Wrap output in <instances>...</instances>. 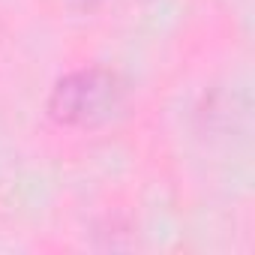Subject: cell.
Wrapping results in <instances>:
<instances>
[{"label":"cell","instance_id":"1","mask_svg":"<svg viewBox=\"0 0 255 255\" xmlns=\"http://www.w3.org/2000/svg\"><path fill=\"white\" fill-rule=\"evenodd\" d=\"M117 81L105 69H78L57 81L51 93V114L60 123L87 126L111 114L117 105Z\"/></svg>","mask_w":255,"mask_h":255}]
</instances>
